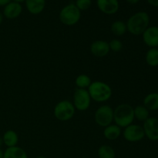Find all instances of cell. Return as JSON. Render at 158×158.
<instances>
[{"label":"cell","instance_id":"33","mask_svg":"<svg viewBox=\"0 0 158 158\" xmlns=\"http://www.w3.org/2000/svg\"><path fill=\"white\" fill-rule=\"evenodd\" d=\"M36 158H47V157H44V156H40V157H37Z\"/></svg>","mask_w":158,"mask_h":158},{"label":"cell","instance_id":"14","mask_svg":"<svg viewBox=\"0 0 158 158\" xmlns=\"http://www.w3.org/2000/svg\"><path fill=\"white\" fill-rule=\"evenodd\" d=\"M26 9L32 15H39L41 13L46 6V0H26Z\"/></svg>","mask_w":158,"mask_h":158},{"label":"cell","instance_id":"20","mask_svg":"<svg viewBox=\"0 0 158 158\" xmlns=\"http://www.w3.org/2000/svg\"><path fill=\"white\" fill-rule=\"evenodd\" d=\"M145 60L148 65L151 67H156L158 66V49L151 48L147 52Z\"/></svg>","mask_w":158,"mask_h":158},{"label":"cell","instance_id":"9","mask_svg":"<svg viewBox=\"0 0 158 158\" xmlns=\"http://www.w3.org/2000/svg\"><path fill=\"white\" fill-rule=\"evenodd\" d=\"M143 129L145 137L150 140H158V119L156 117H149L143 122Z\"/></svg>","mask_w":158,"mask_h":158},{"label":"cell","instance_id":"22","mask_svg":"<svg viewBox=\"0 0 158 158\" xmlns=\"http://www.w3.org/2000/svg\"><path fill=\"white\" fill-rule=\"evenodd\" d=\"M99 158H115L116 153L114 148L109 145H102L97 151Z\"/></svg>","mask_w":158,"mask_h":158},{"label":"cell","instance_id":"18","mask_svg":"<svg viewBox=\"0 0 158 158\" xmlns=\"http://www.w3.org/2000/svg\"><path fill=\"white\" fill-rule=\"evenodd\" d=\"M3 143L7 148H12V147L17 146L19 142V136L15 131L12 130H9L6 131L2 136Z\"/></svg>","mask_w":158,"mask_h":158},{"label":"cell","instance_id":"19","mask_svg":"<svg viewBox=\"0 0 158 158\" xmlns=\"http://www.w3.org/2000/svg\"><path fill=\"white\" fill-rule=\"evenodd\" d=\"M110 29L112 33L117 36H122L127 32L126 23L123 21H120V20L114 22L111 24Z\"/></svg>","mask_w":158,"mask_h":158},{"label":"cell","instance_id":"5","mask_svg":"<svg viewBox=\"0 0 158 158\" xmlns=\"http://www.w3.org/2000/svg\"><path fill=\"white\" fill-rule=\"evenodd\" d=\"M76 109L69 100H61L54 107V117L60 121H68L73 117Z\"/></svg>","mask_w":158,"mask_h":158},{"label":"cell","instance_id":"12","mask_svg":"<svg viewBox=\"0 0 158 158\" xmlns=\"http://www.w3.org/2000/svg\"><path fill=\"white\" fill-rule=\"evenodd\" d=\"M110 51L109 43L104 40H96L90 46V52L94 56L104 57L108 55Z\"/></svg>","mask_w":158,"mask_h":158},{"label":"cell","instance_id":"13","mask_svg":"<svg viewBox=\"0 0 158 158\" xmlns=\"http://www.w3.org/2000/svg\"><path fill=\"white\" fill-rule=\"evenodd\" d=\"M22 12H23L22 5L12 1L4 6L2 15L8 19H15L21 15Z\"/></svg>","mask_w":158,"mask_h":158},{"label":"cell","instance_id":"10","mask_svg":"<svg viewBox=\"0 0 158 158\" xmlns=\"http://www.w3.org/2000/svg\"><path fill=\"white\" fill-rule=\"evenodd\" d=\"M97 6L99 10L106 15L117 13L120 8L118 0H97Z\"/></svg>","mask_w":158,"mask_h":158},{"label":"cell","instance_id":"11","mask_svg":"<svg viewBox=\"0 0 158 158\" xmlns=\"http://www.w3.org/2000/svg\"><path fill=\"white\" fill-rule=\"evenodd\" d=\"M143 41L151 48L158 47V26H149L142 34Z\"/></svg>","mask_w":158,"mask_h":158},{"label":"cell","instance_id":"27","mask_svg":"<svg viewBox=\"0 0 158 158\" xmlns=\"http://www.w3.org/2000/svg\"><path fill=\"white\" fill-rule=\"evenodd\" d=\"M11 2H12V0H0V6H6Z\"/></svg>","mask_w":158,"mask_h":158},{"label":"cell","instance_id":"7","mask_svg":"<svg viewBox=\"0 0 158 158\" xmlns=\"http://www.w3.org/2000/svg\"><path fill=\"white\" fill-rule=\"evenodd\" d=\"M73 106L80 111L89 109L91 103V97L86 89H77L73 94Z\"/></svg>","mask_w":158,"mask_h":158},{"label":"cell","instance_id":"15","mask_svg":"<svg viewBox=\"0 0 158 158\" xmlns=\"http://www.w3.org/2000/svg\"><path fill=\"white\" fill-rule=\"evenodd\" d=\"M121 128L117 124H110L103 129V136L109 140H115L121 135Z\"/></svg>","mask_w":158,"mask_h":158},{"label":"cell","instance_id":"32","mask_svg":"<svg viewBox=\"0 0 158 158\" xmlns=\"http://www.w3.org/2000/svg\"><path fill=\"white\" fill-rule=\"evenodd\" d=\"M3 144H4V143H3V140H2V137H0V148H1V147L2 146Z\"/></svg>","mask_w":158,"mask_h":158},{"label":"cell","instance_id":"23","mask_svg":"<svg viewBox=\"0 0 158 158\" xmlns=\"http://www.w3.org/2000/svg\"><path fill=\"white\" fill-rule=\"evenodd\" d=\"M92 81L89 76L86 74H80L76 78L75 84L77 89H88Z\"/></svg>","mask_w":158,"mask_h":158},{"label":"cell","instance_id":"21","mask_svg":"<svg viewBox=\"0 0 158 158\" xmlns=\"http://www.w3.org/2000/svg\"><path fill=\"white\" fill-rule=\"evenodd\" d=\"M134 118L144 122L150 117V111L143 105H138L134 109Z\"/></svg>","mask_w":158,"mask_h":158},{"label":"cell","instance_id":"2","mask_svg":"<svg viewBox=\"0 0 158 158\" xmlns=\"http://www.w3.org/2000/svg\"><path fill=\"white\" fill-rule=\"evenodd\" d=\"M134 119V108L130 104L122 103L114 110V121L120 128L132 124Z\"/></svg>","mask_w":158,"mask_h":158},{"label":"cell","instance_id":"1","mask_svg":"<svg viewBox=\"0 0 158 158\" xmlns=\"http://www.w3.org/2000/svg\"><path fill=\"white\" fill-rule=\"evenodd\" d=\"M150 16L148 12L140 11L133 14L127 21V29L131 34L134 35H142L149 27Z\"/></svg>","mask_w":158,"mask_h":158},{"label":"cell","instance_id":"4","mask_svg":"<svg viewBox=\"0 0 158 158\" xmlns=\"http://www.w3.org/2000/svg\"><path fill=\"white\" fill-rule=\"evenodd\" d=\"M60 22L65 26H72L77 24L81 18V11L79 10L75 4H68L61 9L59 15Z\"/></svg>","mask_w":158,"mask_h":158},{"label":"cell","instance_id":"24","mask_svg":"<svg viewBox=\"0 0 158 158\" xmlns=\"http://www.w3.org/2000/svg\"><path fill=\"white\" fill-rule=\"evenodd\" d=\"M110 49L113 52H120L123 49V43L118 39H114L109 43Z\"/></svg>","mask_w":158,"mask_h":158},{"label":"cell","instance_id":"16","mask_svg":"<svg viewBox=\"0 0 158 158\" xmlns=\"http://www.w3.org/2000/svg\"><path fill=\"white\" fill-rule=\"evenodd\" d=\"M3 158H29V157L23 148L15 146L6 148Z\"/></svg>","mask_w":158,"mask_h":158},{"label":"cell","instance_id":"26","mask_svg":"<svg viewBox=\"0 0 158 158\" xmlns=\"http://www.w3.org/2000/svg\"><path fill=\"white\" fill-rule=\"evenodd\" d=\"M147 1L151 6H154V7H158V0H147Z\"/></svg>","mask_w":158,"mask_h":158},{"label":"cell","instance_id":"17","mask_svg":"<svg viewBox=\"0 0 158 158\" xmlns=\"http://www.w3.org/2000/svg\"><path fill=\"white\" fill-rule=\"evenodd\" d=\"M143 106L148 110H158V94L151 93L148 94L143 99Z\"/></svg>","mask_w":158,"mask_h":158},{"label":"cell","instance_id":"6","mask_svg":"<svg viewBox=\"0 0 158 158\" xmlns=\"http://www.w3.org/2000/svg\"><path fill=\"white\" fill-rule=\"evenodd\" d=\"M96 123L102 127L112 124L114 121V109L108 105H103L97 108L94 114Z\"/></svg>","mask_w":158,"mask_h":158},{"label":"cell","instance_id":"31","mask_svg":"<svg viewBox=\"0 0 158 158\" xmlns=\"http://www.w3.org/2000/svg\"><path fill=\"white\" fill-rule=\"evenodd\" d=\"M3 155H4V151L0 148V158H3Z\"/></svg>","mask_w":158,"mask_h":158},{"label":"cell","instance_id":"29","mask_svg":"<svg viewBox=\"0 0 158 158\" xmlns=\"http://www.w3.org/2000/svg\"><path fill=\"white\" fill-rule=\"evenodd\" d=\"M3 19H4V16H3V15H2V12H0V25L2 23Z\"/></svg>","mask_w":158,"mask_h":158},{"label":"cell","instance_id":"25","mask_svg":"<svg viewBox=\"0 0 158 158\" xmlns=\"http://www.w3.org/2000/svg\"><path fill=\"white\" fill-rule=\"evenodd\" d=\"M92 5V0H76L75 6L80 11L87 10Z\"/></svg>","mask_w":158,"mask_h":158},{"label":"cell","instance_id":"3","mask_svg":"<svg viewBox=\"0 0 158 158\" xmlns=\"http://www.w3.org/2000/svg\"><path fill=\"white\" fill-rule=\"evenodd\" d=\"M91 100L98 103H103L111 98L112 89L107 83L102 81H94L88 87Z\"/></svg>","mask_w":158,"mask_h":158},{"label":"cell","instance_id":"28","mask_svg":"<svg viewBox=\"0 0 158 158\" xmlns=\"http://www.w3.org/2000/svg\"><path fill=\"white\" fill-rule=\"evenodd\" d=\"M126 1L128 3H130V4L135 5V4H137V3H138L140 0H126Z\"/></svg>","mask_w":158,"mask_h":158},{"label":"cell","instance_id":"8","mask_svg":"<svg viewBox=\"0 0 158 158\" xmlns=\"http://www.w3.org/2000/svg\"><path fill=\"white\" fill-rule=\"evenodd\" d=\"M123 138L128 142L135 143L140 141L145 137L143 127L138 124H132L126 127L123 132Z\"/></svg>","mask_w":158,"mask_h":158},{"label":"cell","instance_id":"34","mask_svg":"<svg viewBox=\"0 0 158 158\" xmlns=\"http://www.w3.org/2000/svg\"><path fill=\"white\" fill-rule=\"evenodd\" d=\"M157 94H158V89H157Z\"/></svg>","mask_w":158,"mask_h":158},{"label":"cell","instance_id":"30","mask_svg":"<svg viewBox=\"0 0 158 158\" xmlns=\"http://www.w3.org/2000/svg\"><path fill=\"white\" fill-rule=\"evenodd\" d=\"M12 2H17V3H19V4H21L22 2H24L26 0H12Z\"/></svg>","mask_w":158,"mask_h":158}]
</instances>
